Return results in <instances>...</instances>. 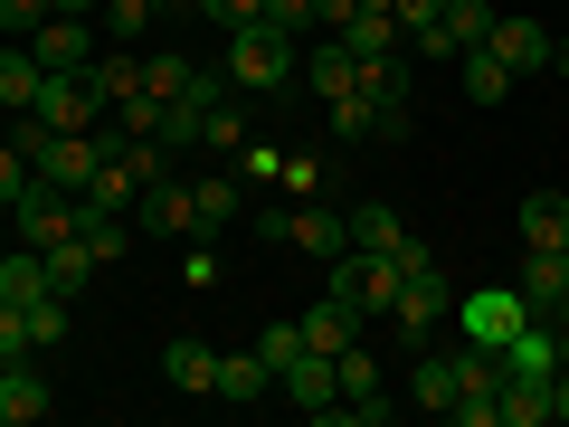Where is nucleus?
<instances>
[{
    "label": "nucleus",
    "mask_w": 569,
    "mask_h": 427,
    "mask_svg": "<svg viewBox=\"0 0 569 427\" xmlns=\"http://www.w3.org/2000/svg\"><path fill=\"white\" fill-rule=\"evenodd\" d=\"M295 48L305 39H284V29H266V20H247V29H228V86H238V96H276L284 77H295Z\"/></svg>",
    "instance_id": "1"
},
{
    "label": "nucleus",
    "mask_w": 569,
    "mask_h": 427,
    "mask_svg": "<svg viewBox=\"0 0 569 427\" xmlns=\"http://www.w3.org/2000/svg\"><path fill=\"white\" fill-rule=\"evenodd\" d=\"M257 238L266 247H305V257H342V247H351V219H342V209H257Z\"/></svg>",
    "instance_id": "2"
},
{
    "label": "nucleus",
    "mask_w": 569,
    "mask_h": 427,
    "mask_svg": "<svg viewBox=\"0 0 569 427\" xmlns=\"http://www.w3.org/2000/svg\"><path fill=\"white\" fill-rule=\"evenodd\" d=\"M77 190H58V181H29L20 200H10V228H20V247H67L77 238Z\"/></svg>",
    "instance_id": "3"
},
{
    "label": "nucleus",
    "mask_w": 569,
    "mask_h": 427,
    "mask_svg": "<svg viewBox=\"0 0 569 427\" xmlns=\"http://www.w3.org/2000/svg\"><path fill=\"white\" fill-rule=\"evenodd\" d=\"M399 257H370V247H342V257H332V295H342V305H361V314H389L399 305Z\"/></svg>",
    "instance_id": "4"
},
{
    "label": "nucleus",
    "mask_w": 569,
    "mask_h": 427,
    "mask_svg": "<svg viewBox=\"0 0 569 427\" xmlns=\"http://www.w3.org/2000/svg\"><path fill=\"white\" fill-rule=\"evenodd\" d=\"M456 324H466V342L503 351L512 332L531 324V305H522V285H485V295H456Z\"/></svg>",
    "instance_id": "5"
},
{
    "label": "nucleus",
    "mask_w": 569,
    "mask_h": 427,
    "mask_svg": "<svg viewBox=\"0 0 569 427\" xmlns=\"http://www.w3.org/2000/svg\"><path fill=\"white\" fill-rule=\"evenodd\" d=\"M29 58L48 67V77H77V67H96V20H77V10H48L39 29H29Z\"/></svg>",
    "instance_id": "6"
},
{
    "label": "nucleus",
    "mask_w": 569,
    "mask_h": 427,
    "mask_svg": "<svg viewBox=\"0 0 569 427\" xmlns=\"http://www.w3.org/2000/svg\"><path fill=\"white\" fill-rule=\"evenodd\" d=\"M389 324H399V342H427L437 324H456V285L427 266V276H408L399 285V305H389Z\"/></svg>",
    "instance_id": "7"
},
{
    "label": "nucleus",
    "mask_w": 569,
    "mask_h": 427,
    "mask_svg": "<svg viewBox=\"0 0 569 427\" xmlns=\"http://www.w3.org/2000/svg\"><path fill=\"white\" fill-rule=\"evenodd\" d=\"M133 228H142V238H200V219H190V181H181V171L142 181V200H133Z\"/></svg>",
    "instance_id": "8"
},
{
    "label": "nucleus",
    "mask_w": 569,
    "mask_h": 427,
    "mask_svg": "<svg viewBox=\"0 0 569 427\" xmlns=\"http://www.w3.org/2000/svg\"><path fill=\"white\" fill-rule=\"evenodd\" d=\"M276 399L305 408V418H332V408H342V389H332V351H295V361L276 370Z\"/></svg>",
    "instance_id": "9"
},
{
    "label": "nucleus",
    "mask_w": 569,
    "mask_h": 427,
    "mask_svg": "<svg viewBox=\"0 0 569 427\" xmlns=\"http://www.w3.org/2000/svg\"><path fill=\"white\" fill-rule=\"evenodd\" d=\"M493 58H503L512 67V77H531V67H550V48H560V29H550V20H503V10H493Z\"/></svg>",
    "instance_id": "10"
},
{
    "label": "nucleus",
    "mask_w": 569,
    "mask_h": 427,
    "mask_svg": "<svg viewBox=\"0 0 569 427\" xmlns=\"http://www.w3.org/2000/svg\"><path fill=\"white\" fill-rule=\"evenodd\" d=\"M48 370H39V351L29 361H0V427H29V418H48Z\"/></svg>",
    "instance_id": "11"
},
{
    "label": "nucleus",
    "mask_w": 569,
    "mask_h": 427,
    "mask_svg": "<svg viewBox=\"0 0 569 427\" xmlns=\"http://www.w3.org/2000/svg\"><path fill=\"white\" fill-rule=\"evenodd\" d=\"M190 219H200V238L238 228L247 219V181H238V171H200V181H190Z\"/></svg>",
    "instance_id": "12"
},
{
    "label": "nucleus",
    "mask_w": 569,
    "mask_h": 427,
    "mask_svg": "<svg viewBox=\"0 0 569 427\" xmlns=\"http://www.w3.org/2000/svg\"><path fill=\"white\" fill-rule=\"evenodd\" d=\"M295 77H305L313 96H351V86H361V58H351L342 39H313V48H295Z\"/></svg>",
    "instance_id": "13"
},
{
    "label": "nucleus",
    "mask_w": 569,
    "mask_h": 427,
    "mask_svg": "<svg viewBox=\"0 0 569 427\" xmlns=\"http://www.w3.org/2000/svg\"><path fill=\"white\" fill-rule=\"evenodd\" d=\"M512 285H522V305L550 324V305L569 295V247H522V276H512Z\"/></svg>",
    "instance_id": "14"
},
{
    "label": "nucleus",
    "mask_w": 569,
    "mask_h": 427,
    "mask_svg": "<svg viewBox=\"0 0 569 427\" xmlns=\"http://www.w3.org/2000/svg\"><path fill=\"white\" fill-rule=\"evenodd\" d=\"M493 408H503V427H541L550 418V370H503Z\"/></svg>",
    "instance_id": "15"
},
{
    "label": "nucleus",
    "mask_w": 569,
    "mask_h": 427,
    "mask_svg": "<svg viewBox=\"0 0 569 427\" xmlns=\"http://www.w3.org/2000/svg\"><path fill=\"white\" fill-rule=\"evenodd\" d=\"M305 324V351H342V342H361V305H342V295H323L313 314H295Z\"/></svg>",
    "instance_id": "16"
},
{
    "label": "nucleus",
    "mask_w": 569,
    "mask_h": 427,
    "mask_svg": "<svg viewBox=\"0 0 569 427\" xmlns=\"http://www.w3.org/2000/svg\"><path fill=\"white\" fill-rule=\"evenodd\" d=\"M162 380L190 389V399H219V351H209V342H171L162 351Z\"/></svg>",
    "instance_id": "17"
},
{
    "label": "nucleus",
    "mask_w": 569,
    "mask_h": 427,
    "mask_svg": "<svg viewBox=\"0 0 569 427\" xmlns=\"http://www.w3.org/2000/svg\"><path fill=\"white\" fill-rule=\"evenodd\" d=\"M39 295H58L48 285V257L39 247H0V305H39Z\"/></svg>",
    "instance_id": "18"
},
{
    "label": "nucleus",
    "mask_w": 569,
    "mask_h": 427,
    "mask_svg": "<svg viewBox=\"0 0 569 427\" xmlns=\"http://www.w3.org/2000/svg\"><path fill=\"white\" fill-rule=\"evenodd\" d=\"M456 389H466V370H456V351H427V361H418V380H408V399H418L427 418H447V408H456Z\"/></svg>",
    "instance_id": "19"
},
{
    "label": "nucleus",
    "mask_w": 569,
    "mask_h": 427,
    "mask_svg": "<svg viewBox=\"0 0 569 427\" xmlns=\"http://www.w3.org/2000/svg\"><path fill=\"white\" fill-rule=\"evenodd\" d=\"M39 86H48V67L29 58V39H10V48H0V105H10V115H29V105H39Z\"/></svg>",
    "instance_id": "20"
},
{
    "label": "nucleus",
    "mask_w": 569,
    "mask_h": 427,
    "mask_svg": "<svg viewBox=\"0 0 569 427\" xmlns=\"http://www.w3.org/2000/svg\"><path fill=\"white\" fill-rule=\"evenodd\" d=\"M77 238H86V257H96V266L133 257V219H123V209H77Z\"/></svg>",
    "instance_id": "21"
},
{
    "label": "nucleus",
    "mask_w": 569,
    "mask_h": 427,
    "mask_svg": "<svg viewBox=\"0 0 569 427\" xmlns=\"http://www.w3.org/2000/svg\"><path fill=\"white\" fill-rule=\"evenodd\" d=\"M456 86H466V105H503L512 96V67L493 58V48H466V58H456Z\"/></svg>",
    "instance_id": "22"
},
{
    "label": "nucleus",
    "mask_w": 569,
    "mask_h": 427,
    "mask_svg": "<svg viewBox=\"0 0 569 427\" xmlns=\"http://www.w3.org/2000/svg\"><path fill=\"white\" fill-rule=\"evenodd\" d=\"M522 247H569V190H531L522 200Z\"/></svg>",
    "instance_id": "23"
},
{
    "label": "nucleus",
    "mask_w": 569,
    "mask_h": 427,
    "mask_svg": "<svg viewBox=\"0 0 569 427\" xmlns=\"http://www.w3.org/2000/svg\"><path fill=\"white\" fill-rule=\"evenodd\" d=\"M332 39H342L351 58H399V20H389V10H351Z\"/></svg>",
    "instance_id": "24"
},
{
    "label": "nucleus",
    "mask_w": 569,
    "mask_h": 427,
    "mask_svg": "<svg viewBox=\"0 0 569 427\" xmlns=\"http://www.w3.org/2000/svg\"><path fill=\"white\" fill-rule=\"evenodd\" d=\"M219 399H276V370L257 361V351H219Z\"/></svg>",
    "instance_id": "25"
},
{
    "label": "nucleus",
    "mask_w": 569,
    "mask_h": 427,
    "mask_svg": "<svg viewBox=\"0 0 569 427\" xmlns=\"http://www.w3.org/2000/svg\"><path fill=\"white\" fill-rule=\"evenodd\" d=\"M342 219H351V247H370V257H389V247L408 238V219L389 200H361V209H342Z\"/></svg>",
    "instance_id": "26"
},
{
    "label": "nucleus",
    "mask_w": 569,
    "mask_h": 427,
    "mask_svg": "<svg viewBox=\"0 0 569 427\" xmlns=\"http://www.w3.org/2000/svg\"><path fill=\"white\" fill-rule=\"evenodd\" d=\"M200 152H209V162H238V152H247V105H209V123H200Z\"/></svg>",
    "instance_id": "27"
},
{
    "label": "nucleus",
    "mask_w": 569,
    "mask_h": 427,
    "mask_svg": "<svg viewBox=\"0 0 569 427\" xmlns=\"http://www.w3.org/2000/svg\"><path fill=\"white\" fill-rule=\"evenodd\" d=\"M332 389H342V408H361V399H380V361H370L361 342H342V351H332Z\"/></svg>",
    "instance_id": "28"
},
{
    "label": "nucleus",
    "mask_w": 569,
    "mask_h": 427,
    "mask_svg": "<svg viewBox=\"0 0 569 427\" xmlns=\"http://www.w3.org/2000/svg\"><path fill=\"white\" fill-rule=\"evenodd\" d=\"M190 77H200V58H181V48H152V58H142V86H152V96H190Z\"/></svg>",
    "instance_id": "29"
},
{
    "label": "nucleus",
    "mask_w": 569,
    "mask_h": 427,
    "mask_svg": "<svg viewBox=\"0 0 569 427\" xmlns=\"http://www.w3.org/2000/svg\"><path fill=\"white\" fill-rule=\"evenodd\" d=\"M39 257H48V285H58L67 305H77V295H86V276H96V257H86V238H67V247H39Z\"/></svg>",
    "instance_id": "30"
},
{
    "label": "nucleus",
    "mask_w": 569,
    "mask_h": 427,
    "mask_svg": "<svg viewBox=\"0 0 569 427\" xmlns=\"http://www.w3.org/2000/svg\"><path fill=\"white\" fill-rule=\"evenodd\" d=\"M485 39H493V10H485V0H447V48H456V58L485 48Z\"/></svg>",
    "instance_id": "31"
},
{
    "label": "nucleus",
    "mask_w": 569,
    "mask_h": 427,
    "mask_svg": "<svg viewBox=\"0 0 569 427\" xmlns=\"http://www.w3.org/2000/svg\"><path fill=\"white\" fill-rule=\"evenodd\" d=\"M152 20H162L152 0H96V29H104V39H142Z\"/></svg>",
    "instance_id": "32"
},
{
    "label": "nucleus",
    "mask_w": 569,
    "mask_h": 427,
    "mask_svg": "<svg viewBox=\"0 0 569 427\" xmlns=\"http://www.w3.org/2000/svg\"><path fill=\"white\" fill-rule=\"evenodd\" d=\"M114 123H123V133H152V142H162V96H152V86L114 96Z\"/></svg>",
    "instance_id": "33"
},
{
    "label": "nucleus",
    "mask_w": 569,
    "mask_h": 427,
    "mask_svg": "<svg viewBox=\"0 0 569 427\" xmlns=\"http://www.w3.org/2000/svg\"><path fill=\"white\" fill-rule=\"evenodd\" d=\"M86 77H96L104 115H114V96H133V86H142V58H96V67H86Z\"/></svg>",
    "instance_id": "34"
},
{
    "label": "nucleus",
    "mask_w": 569,
    "mask_h": 427,
    "mask_svg": "<svg viewBox=\"0 0 569 427\" xmlns=\"http://www.w3.org/2000/svg\"><path fill=\"white\" fill-rule=\"evenodd\" d=\"M20 314H29V342H39V351L67 342V295H39V305H20Z\"/></svg>",
    "instance_id": "35"
},
{
    "label": "nucleus",
    "mask_w": 569,
    "mask_h": 427,
    "mask_svg": "<svg viewBox=\"0 0 569 427\" xmlns=\"http://www.w3.org/2000/svg\"><path fill=\"white\" fill-rule=\"evenodd\" d=\"M295 351H305V324H266V332H257V361H266V370H284Z\"/></svg>",
    "instance_id": "36"
},
{
    "label": "nucleus",
    "mask_w": 569,
    "mask_h": 427,
    "mask_svg": "<svg viewBox=\"0 0 569 427\" xmlns=\"http://www.w3.org/2000/svg\"><path fill=\"white\" fill-rule=\"evenodd\" d=\"M332 133H342V142H370V96H361V86L332 96Z\"/></svg>",
    "instance_id": "37"
},
{
    "label": "nucleus",
    "mask_w": 569,
    "mask_h": 427,
    "mask_svg": "<svg viewBox=\"0 0 569 427\" xmlns=\"http://www.w3.org/2000/svg\"><path fill=\"white\" fill-rule=\"evenodd\" d=\"M257 20H266V29H284V39H313V0H266Z\"/></svg>",
    "instance_id": "38"
},
{
    "label": "nucleus",
    "mask_w": 569,
    "mask_h": 427,
    "mask_svg": "<svg viewBox=\"0 0 569 427\" xmlns=\"http://www.w3.org/2000/svg\"><path fill=\"white\" fill-rule=\"evenodd\" d=\"M29 351H39V342H29V314L0 305V361H29Z\"/></svg>",
    "instance_id": "39"
},
{
    "label": "nucleus",
    "mask_w": 569,
    "mask_h": 427,
    "mask_svg": "<svg viewBox=\"0 0 569 427\" xmlns=\"http://www.w3.org/2000/svg\"><path fill=\"white\" fill-rule=\"evenodd\" d=\"M29 181H39V171H29V162H20V142H0V209L20 200V190H29Z\"/></svg>",
    "instance_id": "40"
},
{
    "label": "nucleus",
    "mask_w": 569,
    "mask_h": 427,
    "mask_svg": "<svg viewBox=\"0 0 569 427\" xmlns=\"http://www.w3.org/2000/svg\"><path fill=\"white\" fill-rule=\"evenodd\" d=\"M313 181H323V162H313V152H284V162H276V190H313Z\"/></svg>",
    "instance_id": "41"
},
{
    "label": "nucleus",
    "mask_w": 569,
    "mask_h": 427,
    "mask_svg": "<svg viewBox=\"0 0 569 427\" xmlns=\"http://www.w3.org/2000/svg\"><path fill=\"white\" fill-rule=\"evenodd\" d=\"M39 20H48V0H0V29H10V39H29Z\"/></svg>",
    "instance_id": "42"
},
{
    "label": "nucleus",
    "mask_w": 569,
    "mask_h": 427,
    "mask_svg": "<svg viewBox=\"0 0 569 427\" xmlns=\"http://www.w3.org/2000/svg\"><path fill=\"white\" fill-rule=\"evenodd\" d=\"M257 10H266V0H200V20H219V29H247Z\"/></svg>",
    "instance_id": "43"
},
{
    "label": "nucleus",
    "mask_w": 569,
    "mask_h": 427,
    "mask_svg": "<svg viewBox=\"0 0 569 427\" xmlns=\"http://www.w3.org/2000/svg\"><path fill=\"white\" fill-rule=\"evenodd\" d=\"M550 418L569 427V370H550Z\"/></svg>",
    "instance_id": "44"
},
{
    "label": "nucleus",
    "mask_w": 569,
    "mask_h": 427,
    "mask_svg": "<svg viewBox=\"0 0 569 427\" xmlns=\"http://www.w3.org/2000/svg\"><path fill=\"white\" fill-rule=\"evenodd\" d=\"M48 10H77V20H96V0H48Z\"/></svg>",
    "instance_id": "45"
},
{
    "label": "nucleus",
    "mask_w": 569,
    "mask_h": 427,
    "mask_svg": "<svg viewBox=\"0 0 569 427\" xmlns=\"http://www.w3.org/2000/svg\"><path fill=\"white\" fill-rule=\"evenodd\" d=\"M550 67H560V77H569V29H560V48H550Z\"/></svg>",
    "instance_id": "46"
},
{
    "label": "nucleus",
    "mask_w": 569,
    "mask_h": 427,
    "mask_svg": "<svg viewBox=\"0 0 569 427\" xmlns=\"http://www.w3.org/2000/svg\"><path fill=\"white\" fill-rule=\"evenodd\" d=\"M152 10H200V0H152Z\"/></svg>",
    "instance_id": "47"
},
{
    "label": "nucleus",
    "mask_w": 569,
    "mask_h": 427,
    "mask_svg": "<svg viewBox=\"0 0 569 427\" xmlns=\"http://www.w3.org/2000/svg\"><path fill=\"white\" fill-rule=\"evenodd\" d=\"M0 142H10V105H0Z\"/></svg>",
    "instance_id": "48"
}]
</instances>
